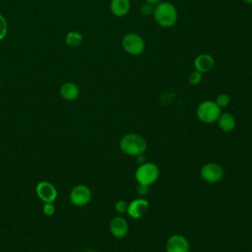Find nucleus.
Returning a JSON list of instances; mask_svg holds the SVG:
<instances>
[{
    "mask_svg": "<svg viewBox=\"0 0 252 252\" xmlns=\"http://www.w3.org/2000/svg\"><path fill=\"white\" fill-rule=\"evenodd\" d=\"M154 19L161 28L173 27L178 19V12L176 7L167 1H161L155 6Z\"/></svg>",
    "mask_w": 252,
    "mask_h": 252,
    "instance_id": "nucleus-1",
    "label": "nucleus"
},
{
    "mask_svg": "<svg viewBox=\"0 0 252 252\" xmlns=\"http://www.w3.org/2000/svg\"><path fill=\"white\" fill-rule=\"evenodd\" d=\"M119 147L126 155L137 157L145 153L147 149V142L141 135L129 133L120 139Z\"/></svg>",
    "mask_w": 252,
    "mask_h": 252,
    "instance_id": "nucleus-2",
    "label": "nucleus"
},
{
    "mask_svg": "<svg viewBox=\"0 0 252 252\" xmlns=\"http://www.w3.org/2000/svg\"><path fill=\"white\" fill-rule=\"evenodd\" d=\"M159 176L158 167L153 162H144L136 169L135 178L140 185L150 186Z\"/></svg>",
    "mask_w": 252,
    "mask_h": 252,
    "instance_id": "nucleus-3",
    "label": "nucleus"
},
{
    "mask_svg": "<svg viewBox=\"0 0 252 252\" xmlns=\"http://www.w3.org/2000/svg\"><path fill=\"white\" fill-rule=\"evenodd\" d=\"M197 117L201 122L214 123L221 113V108L213 100L202 101L196 110Z\"/></svg>",
    "mask_w": 252,
    "mask_h": 252,
    "instance_id": "nucleus-4",
    "label": "nucleus"
},
{
    "mask_svg": "<svg viewBox=\"0 0 252 252\" xmlns=\"http://www.w3.org/2000/svg\"><path fill=\"white\" fill-rule=\"evenodd\" d=\"M121 44L123 49L133 56L141 55L146 48V43L143 37L135 32L126 33L122 38Z\"/></svg>",
    "mask_w": 252,
    "mask_h": 252,
    "instance_id": "nucleus-5",
    "label": "nucleus"
},
{
    "mask_svg": "<svg viewBox=\"0 0 252 252\" xmlns=\"http://www.w3.org/2000/svg\"><path fill=\"white\" fill-rule=\"evenodd\" d=\"M92 199V191L90 187L85 184L74 186L69 194V200L72 205L76 207H83L90 203Z\"/></svg>",
    "mask_w": 252,
    "mask_h": 252,
    "instance_id": "nucleus-6",
    "label": "nucleus"
},
{
    "mask_svg": "<svg viewBox=\"0 0 252 252\" xmlns=\"http://www.w3.org/2000/svg\"><path fill=\"white\" fill-rule=\"evenodd\" d=\"M36 196L43 203H54L57 199L58 192L56 187L49 181H39L35 186Z\"/></svg>",
    "mask_w": 252,
    "mask_h": 252,
    "instance_id": "nucleus-7",
    "label": "nucleus"
},
{
    "mask_svg": "<svg viewBox=\"0 0 252 252\" xmlns=\"http://www.w3.org/2000/svg\"><path fill=\"white\" fill-rule=\"evenodd\" d=\"M223 176V170L220 165L210 162L205 164L201 169V177L210 183H215L220 181Z\"/></svg>",
    "mask_w": 252,
    "mask_h": 252,
    "instance_id": "nucleus-8",
    "label": "nucleus"
},
{
    "mask_svg": "<svg viewBox=\"0 0 252 252\" xmlns=\"http://www.w3.org/2000/svg\"><path fill=\"white\" fill-rule=\"evenodd\" d=\"M165 249L166 252H189L190 245L183 235L173 234L167 239Z\"/></svg>",
    "mask_w": 252,
    "mask_h": 252,
    "instance_id": "nucleus-9",
    "label": "nucleus"
},
{
    "mask_svg": "<svg viewBox=\"0 0 252 252\" xmlns=\"http://www.w3.org/2000/svg\"><path fill=\"white\" fill-rule=\"evenodd\" d=\"M150 207L149 202L146 199H142V198H138L133 200L130 204H128V208H127V214L135 220L141 219L145 213L148 211Z\"/></svg>",
    "mask_w": 252,
    "mask_h": 252,
    "instance_id": "nucleus-10",
    "label": "nucleus"
},
{
    "mask_svg": "<svg viewBox=\"0 0 252 252\" xmlns=\"http://www.w3.org/2000/svg\"><path fill=\"white\" fill-rule=\"evenodd\" d=\"M215 65V59L211 54L208 53H201L196 56L194 59V68L196 71L200 73H207Z\"/></svg>",
    "mask_w": 252,
    "mask_h": 252,
    "instance_id": "nucleus-11",
    "label": "nucleus"
},
{
    "mask_svg": "<svg viewBox=\"0 0 252 252\" xmlns=\"http://www.w3.org/2000/svg\"><path fill=\"white\" fill-rule=\"evenodd\" d=\"M109 230L116 238L124 237L128 232V223L122 217H115L110 220Z\"/></svg>",
    "mask_w": 252,
    "mask_h": 252,
    "instance_id": "nucleus-12",
    "label": "nucleus"
},
{
    "mask_svg": "<svg viewBox=\"0 0 252 252\" xmlns=\"http://www.w3.org/2000/svg\"><path fill=\"white\" fill-rule=\"evenodd\" d=\"M59 94L62 98L65 100H75L79 97L80 95V89L79 87L72 82H67L64 83L60 89H59Z\"/></svg>",
    "mask_w": 252,
    "mask_h": 252,
    "instance_id": "nucleus-13",
    "label": "nucleus"
},
{
    "mask_svg": "<svg viewBox=\"0 0 252 252\" xmlns=\"http://www.w3.org/2000/svg\"><path fill=\"white\" fill-rule=\"evenodd\" d=\"M109 8L114 16L124 17L130 12L131 2L130 0H110Z\"/></svg>",
    "mask_w": 252,
    "mask_h": 252,
    "instance_id": "nucleus-14",
    "label": "nucleus"
},
{
    "mask_svg": "<svg viewBox=\"0 0 252 252\" xmlns=\"http://www.w3.org/2000/svg\"><path fill=\"white\" fill-rule=\"evenodd\" d=\"M217 121H218L219 127L223 132H230L235 127V119H234L233 115L230 114L229 112L220 113V115Z\"/></svg>",
    "mask_w": 252,
    "mask_h": 252,
    "instance_id": "nucleus-15",
    "label": "nucleus"
},
{
    "mask_svg": "<svg viewBox=\"0 0 252 252\" xmlns=\"http://www.w3.org/2000/svg\"><path fill=\"white\" fill-rule=\"evenodd\" d=\"M83 41V35L76 31L69 32L65 36V42L70 47H77Z\"/></svg>",
    "mask_w": 252,
    "mask_h": 252,
    "instance_id": "nucleus-16",
    "label": "nucleus"
},
{
    "mask_svg": "<svg viewBox=\"0 0 252 252\" xmlns=\"http://www.w3.org/2000/svg\"><path fill=\"white\" fill-rule=\"evenodd\" d=\"M230 102V97L228 94H220L217 96V99H216V103L220 107V108H223V107H226Z\"/></svg>",
    "mask_w": 252,
    "mask_h": 252,
    "instance_id": "nucleus-17",
    "label": "nucleus"
},
{
    "mask_svg": "<svg viewBox=\"0 0 252 252\" xmlns=\"http://www.w3.org/2000/svg\"><path fill=\"white\" fill-rule=\"evenodd\" d=\"M8 33V23L5 17L0 14V40L4 39Z\"/></svg>",
    "mask_w": 252,
    "mask_h": 252,
    "instance_id": "nucleus-18",
    "label": "nucleus"
},
{
    "mask_svg": "<svg viewBox=\"0 0 252 252\" xmlns=\"http://www.w3.org/2000/svg\"><path fill=\"white\" fill-rule=\"evenodd\" d=\"M202 78H203L202 73H200V72H198V71L195 70V71H193V72L190 73V75H189V77H188V81H189V83H190L191 85L196 86V85H198V84L202 81Z\"/></svg>",
    "mask_w": 252,
    "mask_h": 252,
    "instance_id": "nucleus-19",
    "label": "nucleus"
},
{
    "mask_svg": "<svg viewBox=\"0 0 252 252\" xmlns=\"http://www.w3.org/2000/svg\"><path fill=\"white\" fill-rule=\"evenodd\" d=\"M154 10H155V6L152 4H149L147 2H145L142 6H141V13L143 16L149 17V16H153L154 14Z\"/></svg>",
    "mask_w": 252,
    "mask_h": 252,
    "instance_id": "nucleus-20",
    "label": "nucleus"
},
{
    "mask_svg": "<svg viewBox=\"0 0 252 252\" xmlns=\"http://www.w3.org/2000/svg\"><path fill=\"white\" fill-rule=\"evenodd\" d=\"M42 213L47 216V217H50V216H53L54 213H55V206H54V203H43V206H42Z\"/></svg>",
    "mask_w": 252,
    "mask_h": 252,
    "instance_id": "nucleus-21",
    "label": "nucleus"
},
{
    "mask_svg": "<svg viewBox=\"0 0 252 252\" xmlns=\"http://www.w3.org/2000/svg\"><path fill=\"white\" fill-rule=\"evenodd\" d=\"M127 208H128V204L123 200H119L115 203V210L118 213H126Z\"/></svg>",
    "mask_w": 252,
    "mask_h": 252,
    "instance_id": "nucleus-22",
    "label": "nucleus"
},
{
    "mask_svg": "<svg viewBox=\"0 0 252 252\" xmlns=\"http://www.w3.org/2000/svg\"><path fill=\"white\" fill-rule=\"evenodd\" d=\"M162 0H145V2H147V3H149V4H152V5H154V6H156L157 4H158V3H160Z\"/></svg>",
    "mask_w": 252,
    "mask_h": 252,
    "instance_id": "nucleus-23",
    "label": "nucleus"
},
{
    "mask_svg": "<svg viewBox=\"0 0 252 252\" xmlns=\"http://www.w3.org/2000/svg\"><path fill=\"white\" fill-rule=\"evenodd\" d=\"M137 160H138V162H140V163H144V162H146V161H145V158H144V156H143V155L137 156Z\"/></svg>",
    "mask_w": 252,
    "mask_h": 252,
    "instance_id": "nucleus-24",
    "label": "nucleus"
},
{
    "mask_svg": "<svg viewBox=\"0 0 252 252\" xmlns=\"http://www.w3.org/2000/svg\"><path fill=\"white\" fill-rule=\"evenodd\" d=\"M243 2L246 4H252V0H243Z\"/></svg>",
    "mask_w": 252,
    "mask_h": 252,
    "instance_id": "nucleus-25",
    "label": "nucleus"
},
{
    "mask_svg": "<svg viewBox=\"0 0 252 252\" xmlns=\"http://www.w3.org/2000/svg\"><path fill=\"white\" fill-rule=\"evenodd\" d=\"M88 252H96V251H88Z\"/></svg>",
    "mask_w": 252,
    "mask_h": 252,
    "instance_id": "nucleus-26",
    "label": "nucleus"
},
{
    "mask_svg": "<svg viewBox=\"0 0 252 252\" xmlns=\"http://www.w3.org/2000/svg\"><path fill=\"white\" fill-rule=\"evenodd\" d=\"M0 88H1V79H0Z\"/></svg>",
    "mask_w": 252,
    "mask_h": 252,
    "instance_id": "nucleus-27",
    "label": "nucleus"
}]
</instances>
